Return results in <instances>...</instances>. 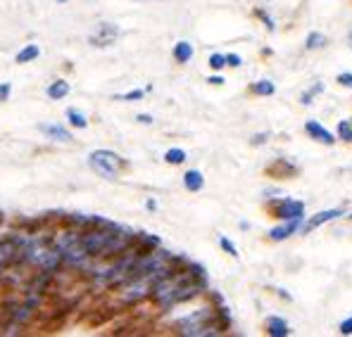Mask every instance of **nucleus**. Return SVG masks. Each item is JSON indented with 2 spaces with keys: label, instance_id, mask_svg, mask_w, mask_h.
<instances>
[{
  "label": "nucleus",
  "instance_id": "obj_9",
  "mask_svg": "<svg viewBox=\"0 0 352 337\" xmlns=\"http://www.w3.org/2000/svg\"><path fill=\"white\" fill-rule=\"evenodd\" d=\"M305 133H307L314 143L326 145V148H331L333 143H338L336 133L329 131V128H326L322 121H317V119H307V121H305Z\"/></svg>",
  "mask_w": 352,
  "mask_h": 337
},
{
  "label": "nucleus",
  "instance_id": "obj_17",
  "mask_svg": "<svg viewBox=\"0 0 352 337\" xmlns=\"http://www.w3.org/2000/svg\"><path fill=\"white\" fill-rule=\"evenodd\" d=\"M324 45H329V38L322 31H309L307 38H305V50H322Z\"/></svg>",
  "mask_w": 352,
  "mask_h": 337
},
{
  "label": "nucleus",
  "instance_id": "obj_4",
  "mask_svg": "<svg viewBox=\"0 0 352 337\" xmlns=\"http://www.w3.org/2000/svg\"><path fill=\"white\" fill-rule=\"evenodd\" d=\"M272 216H276L278 221H291L305 216V202L298 197H276V200L269 205Z\"/></svg>",
  "mask_w": 352,
  "mask_h": 337
},
{
  "label": "nucleus",
  "instance_id": "obj_8",
  "mask_svg": "<svg viewBox=\"0 0 352 337\" xmlns=\"http://www.w3.org/2000/svg\"><path fill=\"white\" fill-rule=\"evenodd\" d=\"M302 224H305V216H300V219H291V221H281L278 226L269 228L267 237L272 242H283V240H288V237L298 235V233L302 231Z\"/></svg>",
  "mask_w": 352,
  "mask_h": 337
},
{
  "label": "nucleus",
  "instance_id": "obj_34",
  "mask_svg": "<svg viewBox=\"0 0 352 337\" xmlns=\"http://www.w3.org/2000/svg\"><path fill=\"white\" fill-rule=\"evenodd\" d=\"M146 207H148L150 211H155V209H157V202H155V200H148V202H146Z\"/></svg>",
  "mask_w": 352,
  "mask_h": 337
},
{
  "label": "nucleus",
  "instance_id": "obj_1",
  "mask_svg": "<svg viewBox=\"0 0 352 337\" xmlns=\"http://www.w3.org/2000/svg\"><path fill=\"white\" fill-rule=\"evenodd\" d=\"M53 242L62 252V257H65V264H69V266L84 268L86 264L91 262L84 242H81V231H76V228L67 226L65 231H60L58 235H53Z\"/></svg>",
  "mask_w": 352,
  "mask_h": 337
},
{
  "label": "nucleus",
  "instance_id": "obj_15",
  "mask_svg": "<svg viewBox=\"0 0 352 337\" xmlns=\"http://www.w3.org/2000/svg\"><path fill=\"white\" fill-rule=\"evenodd\" d=\"M69 91H72V86L67 84L65 79H58V81H53V84L48 86V97L50 100H62V97H67L69 95Z\"/></svg>",
  "mask_w": 352,
  "mask_h": 337
},
{
  "label": "nucleus",
  "instance_id": "obj_27",
  "mask_svg": "<svg viewBox=\"0 0 352 337\" xmlns=\"http://www.w3.org/2000/svg\"><path fill=\"white\" fill-rule=\"evenodd\" d=\"M226 67H231V69H238V67H243V57L238 53H226Z\"/></svg>",
  "mask_w": 352,
  "mask_h": 337
},
{
  "label": "nucleus",
  "instance_id": "obj_19",
  "mask_svg": "<svg viewBox=\"0 0 352 337\" xmlns=\"http://www.w3.org/2000/svg\"><path fill=\"white\" fill-rule=\"evenodd\" d=\"M336 138L340 143H352V119H340L338 126H336Z\"/></svg>",
  "mask_w": 352,
  "mask_h": 337
},
{
  "label": "nucleus",
  "instance_id": "obj_2",
  "mask_svg": "<svg viewBox=\"0 0 352 337\" xmlns=\"http://www.w3.org/2000/svg\"><path fill=\"white\" fill-rule=\"evenodd\" d=\"M88 167L96 171L98 176L107 181H117L119 174L126 169V159L122 154L112 152V150H93L88 154Z\"/></svg>",
  "mask_w": 352,
  "mask_h": 337
},
{
  "label": "nucleus",
  "instance_id": "obj_30",
  "mask_svg": "<svg viewBox=\"0 0 352 337\" xmlns=\"http://www.w3.org/2000/svg\"><path fill=\"white\" fill-rule=\"evenodd\" d=\"M207 84H210V86H224L226 81H224V76H221V74H212L210 79H207Z\"/></svg>",
  "mask_w": 352,
  "mask_h": 337
},
{
  "label": "nucleus",
  "instance_id": "obj_28",
  "mask_svg": "<svg viewBox=\"0 0 352 337\" xmlns=\"http://www.w3.org/2000/svg\"><path fill=\"white\" fill-rule=\"evenodd\" d=\"M338 333L343 335V337H348V335H352V316H348V318L343 321V323L338 325Z\"/></svg>",
  "mask_w": 352,
  "mask_h": 337
},
{
  "label": "nucleus",
  "instance_id": "obj_37",
  "mask_svg": "<svg viewBox=\"0 0 352 337\" xmlns=\"http://www.w3.org/2000/svg\"><path fill=\"white\" fill-rule=\"evenodd\" d=\"M58 3H67V0H58Z\"/></svg>",
  "mask_w": 352,
  "mask_h": 337
},
{
  "label": "nucleus",
  "instance_id": "obj_36",
  "mask_svg": "<svg viewBox=\"0 0 352 337\" xmlns=\"http://www.w3.org/2000/svg\"><path fill=\"white\" fill-rule=\"evenodd\" d=\"M350 48H352V34H350Z\"/></svg>",
  "mask_w": 352,
  "mask_h": 337
},
{
  "label": "nucleus",
  "instance_id": "obj_20",
  "mask_svg": "<svg viewBox=\"0 0 352 337\" xmlns=\"http://www.w3.org/2000/svg\"><path fill=\"white\" fill-rule=\"evenodd\" d=\"M186 159H188V154H186V150H181V148H169L167 152H164V162L172 164V167H181Z\"/></svg>",
  "mask_w": 352,
  "mask_h": 337
},
{
  "label": "nucleus",
  "instance_id": "obj_18",
  "mask_svg": "<svg viewBox=\"0 0 352 337\" xmlns=\"http://www.w3.org/2000/svg\"><path fill=\"white\" fill-rule=\"evenodd\" d=\"M67 121H69V126L79 128V131H84V128H88L86 114L81 112V110H74V107H69V110H67Z\"/></svg>",
  "mask_w": 352,
  "mask_h": 337
},
{
  "label": "nucleus",
  "instance_id": "obj_6",
  "mask_svg": "<svg viewBox=\"0 0 352 337\" xmlns=\"http://www.w3.org/2000/svg\"><path fill=\"white\" fill-rule=\"evenodd\" d=\"M345 216V209L343 207H333V209H322V211H317L314 216H305V224H302V235H307V233H312L314 228H319V226H324V224H331V221H336V219H343Z\"/></svg>",
  "mask_w": 352,
  "mask_h": 337
},
{
  "label": "nucleus",
  "instance_id": "obj_29",
  "mask_svg": "<svg viewBox=\"0 0 352 337\" xmlns=\"http://www.w3.org/2000/svg\"><path fill=\"white\" fill-rule=\"evenodd\" d=\"M267 141H269V133L267 131H264V133H255V136L250 138V145H252V148H257V145H264Z\"/></svg>",
  "mask_w": 352,
  "mask_h": 337
},
{
  "label": "nucleus",
  "instance_id": "obj_3",
  "mask_svg": "<svg viewBox=\"0 0 352 337\" xmlns=\"http://www.w3.org/2000/svg\"><path fill=\"white\" fill-rule=\"evenodd\" d=\"M153 283L155 278L150 276H141V278H133V281H129L126 285H122V302L124 304H138L143 302V299H148L150 294H153Z\"/></svg>",
  "mask_w": 352,
  "mask_h": 337
},
{
  "label": "nucleus",
  "instance_id": "obj_23",
  "mask_svg": "<svg viewBox=\"0 0 352 337\" xmlns=\"http://www.w3.org/2000/svg\"><path fill=\"white\" fill-rule=\"evenodd\" d=\"M210 69L212 71H221V69H226V55L224 53H212L210 55Z\"/></svg>",
  "mask_w": 352,
  "mask_h": 337
},
{
  "label": "nucleus",
  "instance_id": "obj_12",
  "mask_svg": "<svg viewBox=\"0 0 352 337\" xmlns=\"http://www.w3.org/2000/svg\"><path fill=\"white\" fill-rule=\"evenodd\" d=\"M193 55H195V48L190 40H179L172 50V57H174L176 65H188V62L193 60Z\"/></svg>",
  "mask_w": 352,
  "mask_h": 337
},
{
  "label": "nucleus",
  "instance_id": "obj_25",
  "mask_svg": "<svg viewBox=\"0 0 352 337\" xmlns=\"http://www.w3.org/2000/svg\"><path fill=\"white\" fill-rule=\"evenodd\" d=\"M143 95H146V91L136 88V91L122 93V95H115V97H117V100H124V102H133V100H143Z\"/></svg>",
  "mask_w": 352,
  "mask_h": 337
},
{
  "label": "nucleus",
  "instance_id": "obj_11",
  "mask_svg": "<svg viewBox=\"0 0 352 337\" xmlns=\"http://www.w3.org/2000/svg\"><path fill=\"white\" fill-rule=\"evenodd\" d=\"M184 188L188 190V193H200V190L205 188V176L200 169H188L184 174Z\"/></svg>",
  "mask_w": 352,
  "mask_h": 337
},
{
  "label": "nucleus",
  "instance_id": "obj_14",
  "mask_svg": "<svg viewBox=\"0 0 352 337\" xmlns=\"http://www.w3.org/2000/svg\"><path fill=\"white\" fill-rule=\"evenodd\" d=\"M250 93H252V95H257V97H272L274 93H276V84H274V81H269V79H260V81H255V84L250 86Z\"/></svg>",
  "mask_w": 352,
  "mask_h": 337
},
{
  "label": "nucleus",
  "instance_id": "obj_10",
  "mask_svg": "<svg viewBox=\"0 0 352 337\" xmlns=\"http://www.w3.org/2000/svg\"><path fill=\"white\" fill-rule=\"evenodd\" d=\"M264 333L269 337H288L293 330L283 316H269V318L264 321Z\"/></svg>",
  "mask_w": 352,
  "mask_h": 337
},
{
  "label": "nucleus",
  "instance_id": "obj_32",
  "mask_svg": "<svg viewBox=\"0 0 352 337\" xmlns=\"http://www.w3.org/2000/svg\"><path fill=\"white\" fill-rule=\"evenodd\" d=\"M136 121L143 124V126H150V124H153V117H150V114H136Z\"/></svg>",
  "mask_w": 352,
  "mask_h": 337
},
{
  "label": "nucleus",
  "instance_id": "obj_16",
  "mask_svg": "<svg viewBox=\"0 0 352 337\" xmlns=\"http://www.w3.org/2000/svg\"><path fill=\"white\" fill-rule=\"evenodd\" d=\"M38 55H41V48L36 43H29V45H24L22 50L17 53V57H14V62L17 65H29V62H34V60H38Z\"/></svg>",
  "mask_w": 352,
  "mask_h": 337
},
{
  "label": "nucleus",
  "instance_id": "obj_13",
  "mask_svg": "<svg viewBox=\"0 0 352 337\" xmlns=\"http://www.w3.org/2000/svg\"><path fill=\"white\" fill-rule=\"evenodd\" d=\"M41 133H45L50 141H60V143H72V141H74V138H72V133L67 131L65 126H60V124H43V126H41Z\"/></svg>",
  "mask_w": 352,
  "mask_h": 337
},
{
  "label": "nucleus",
  "instance_id": "obj_21",
  "mask_svg": "<svg viewBox=\"0 0 352 337\" xmlns=\"http://www.w3.org/2000/svg\"><path fill=\"white\" fill-rule=\"evenodd\" d=\"M324 88H326V86L322 84V81H317V84H314V86H309L307 91H305L302 95H300V102H302L305 107H309V105H312V102H314V97H317V95H322V93H324Z\"/></svg>",
  "mask_w": 352,
  "mask_h": 337
},
{
  "label": "nucleus",
  "instance_id": "obj_33",
  "mask_svg": "<svg viewBox=\"0 0 352 337\" xmlns=\"http://www.w3.org/2000/svg\"><path fill=\"white\" fill-rule=\"evenodd\" d=\"M276 294L283 299V302H293V297L288 294V290H283V288H276Z\"/></svg>",
  "mask_w": 352,
  "mask_h": 337
},
{
  "label": "nucleus",
  "instance_id": "obj_35",
  "mask_svg": "<svg viewBox=\"0 0 352 337\" xmlns=\"http://www.w3.org/2000/svg\"><path fill=\"white\" fill-rule=\"evenodd\" d=\"M345 219H348V221H352V211H350V214H345Z\"/></svg>",
  "mask_w": 352,
  "mask_h": 337
},
{
  "label": "nucleus",
  "instance_id": "obj_5",
  "mask_svg": "<svg viewBox=\"0 0 352 337\" xmlns=\"http://www.w3.org/2000/svg\"><path fill=\"white\" fill-rule=\"evenodd\" d=\"M24 240H27V235H10L5 237L3 242H0V278L8 273L10 266H14L19 259V250H22Z\"/></svg>",
  "mask_w": 352,
  "mask_h": 337
},
{
  "label": "nucleus",
  "instance_id": "obj_31",
  "mask_svg": "<svg viewBox=\"0 0 352 337\" xmlns=\"http://www.w3.org/2000/svg\"><path fill=\"white\" fill-rule=\"evenodd\" d=\"M12 93V84H0V100H8Z\"/></svg>",
  "mask_w": 352,
  "mask_h": 337
},
{
  "label": "nucleus",
  "instance_id": "obj_22",
  "mask_svg": "<svg viewBox=\"0 0 352 337\" xmlns=\"http://www.w3.org/2000/svg\"><path fill=\"white\" fill-rule=\"evenodd\" d=\"M255 17L260 19V22L264 24V29H267L269 34H274V31H276V19H274L272 14L267 12V10H262V8H255Z\"/></svg>",
  "mask_w": 352,
  "mask_h": 337
},
{
  "label": "nucleus",
  "instance_id": "obj_24",
  "mask_svg": "<svg viewBox=\"0 0 352 337\" xmlns=\"http://www.w3.org/2000/svg\"><path fill=\"white\" fill-rule=\"evenodd\" d=\"M219 247H221V250H224L226 254H229L231 259H238V257H241V254H238V247H236L234 242H231L226 235H219Z\"/></svg>",
  "mask_w": 352,
  "mask_h": 337
},
{
  "label": "nucleus",
  "instance_id": "obj_26",
  "mask_svg": "<svg viewBox=\"0 0 352 337\" xmlns=\"http://www.w3.org/2000/svg\"><path fill=\"white\" fill-rule=\"evenodd\" d=\"M336 84L343 86V88H350L352 91V71H340V74L336 76Z\"/></svg>",
  "mask_w": 352,
  "mask_h": 337
},
{
  "label": "nucleus",
  "instance_id": "obj_7",
  "mask_svg": "<svg viewBox=\"0 0 352 337\" xmlns=\"http://www.w3.org/2000/svg\"><path fill=\"white\" fill-rule=\"evenodd\" d=\"M117 38H119V27H117V24L102 22V24H98L96 31H93L91 36H88V43H91L93 48H110Z\"/></svg>",
  "mask_w": 352,
  "mask_h": 337
}]
</instances>
